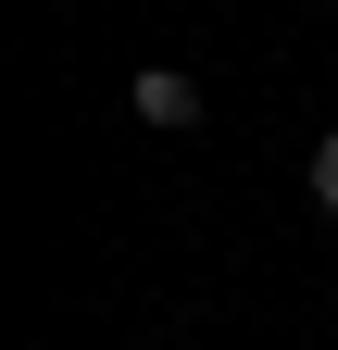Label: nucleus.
I'll return each instance as SVG.
<instances>
[{
    "mask_svg": "<svg viewBox=\"0 0 338 350\" xmlns=\"http://www.w3.org/2000/svg\"><path fill=\"white\" fill-rule=\"evenodd\" d=\"M125 113H138V125H163V138H188V125H200V88H188L176 63H138V88H125Z\"/></svg>",
    "mask_w": 338,
    "mask_h": 350,
    "instance_id": "f257e3e1",
    "label": "nucleus"
},
{
    "mask_svg": "<svg viewBox=\"0 0 338 350\" xmlns=\"http://www.w3.org/2000/svg\"><path fill=\"white\" fill-rule=\"evenodd\" d=\"M301 188H313V213H338V125L313 138V175H301Z\"/></svg>",
    "mask_w": 338,
    "mask_h": 350,
    "instance_id": "f03ea898",
    "label": "nucleus"
}]
</instances>
